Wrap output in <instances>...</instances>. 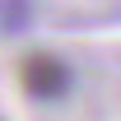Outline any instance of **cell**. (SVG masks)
I'll return each mask as SVG.
<instances>
[{"mask_svg":"<svg viewBox=\"0 0 121 121\" xmlns=\"http://www.w3.org/2000/svg\"><path fill=\"white\" fill-rule=\"evenodd\" d=\"M19 84H23V93L37 98V103H56V98L70 93V65H65L60 56L33 51V56L19 60Z\"/></svg>","mask_w":121,"mask_h":121,"instance_id":"obj_1","label":"cell"}]
</instances>
